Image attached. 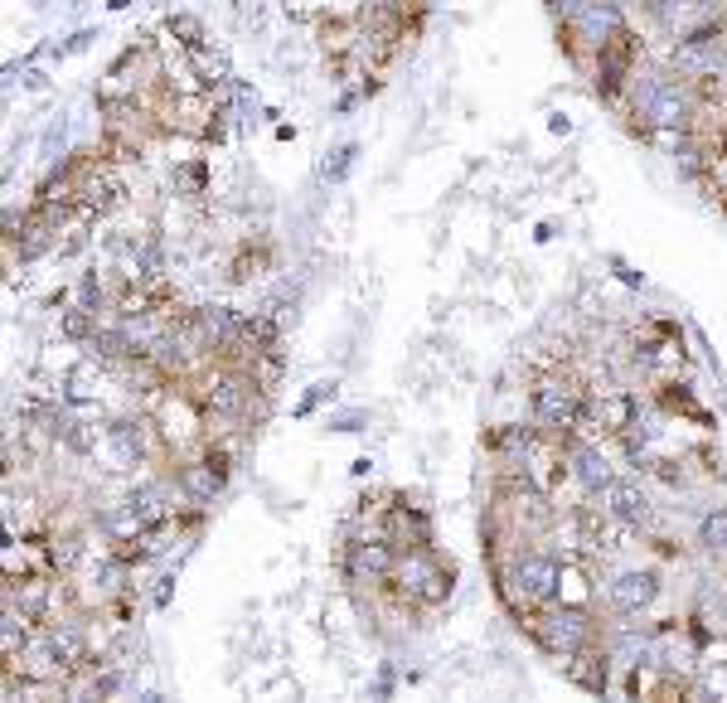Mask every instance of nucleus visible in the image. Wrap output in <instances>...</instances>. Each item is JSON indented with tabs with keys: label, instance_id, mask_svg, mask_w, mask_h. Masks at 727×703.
<instances>
[{
	"label": "nucleus",
	"instance_id": "2",
	"mask_svg": "<svg viewBox=\"0 0 727 703\" xmlns=\"http://www.w3.org/2000/svg\"><path fill=\"white\" fill-rule=\"evenodd\" d=\"M582 408H587V388L567 374H553L533 388V422L548 437H573L582 427Z\"/></svg>",
	"mask_w": 727,
	"mask_h": 703
},
{
	"label": "nucleus",
	"instance_id": "12",
	"mask_svg": "<svg viewBox=\"0 0 727 703\" xmlns=\"http://www.w3.org/2000/svg\"><path fill=\"white\" fill-rule=\"evenodd\" d=\"M49 567L54 573H73L78 563H83V539H78V534H63V539H49Z\"/></svg>",
	"mask_w": 727,
	"mask_h": 703
},
{
	"label": "nucleus",
	"instance_id": "7",
	"mask_svg": "<svg viewBox=\"0 0 727 703\" xmlns=\"http://www.w3.org/2000/svg\"><path fill=\"white\" fill-rule=\"evenodd\" d=\"M5 607H15L20 617H30L35 626H49V621H59V587L49 583V577H10L5 583Z\"/></svg>",
	"mask_w": 727,
	"mask_h": 703
},
{
	"label": "nucleus",
	"instance_id": "8",
	"mask_svg": "<svg viewBox=\"0 0 727 703\" xmlns=\"http://www.w3.org/2000/svg\"><path fill=\"white\" fill-rule=\"evenodd\" d=\"M563 466L587 495H601V490L617 481L611 466H607V456H601V446L587 442V437H563Z\"/></svg>",
	"mask_w": 727,
	"mask_h": 703
},
{
	"label": "nucleus",
	"instance_id": "6",
	"mask_svg": "<svg viewBox=\"0 0 727 703\" xmlns=\"http://www.w3.org/2000/svg\"><path fill=\"white\" fill-rule=\"evenodd\" d=\"M223 481H228V456L214 452V446H209L204 461H189V466L175 471V485H180V495L189 500V505H214Z\"/></svg>",
	"mask_w": 727,
	"mask_h": 703
},
{
	"label": "nucleus",
	"instance_id": "13",
	"mask_svg": "<svg viewBox=\"0 0 727 703\" xmlns=\"http://www.w3.org/2000/svg\"><path fill=\"white\" fill-rule=\"evenodd\" d=\"M699 543H703L708 553H727V505H718V509H708V515H703Z\"/></svg>",
	"mask_w": 727,
	"mask_h": 703
},
{
	"label": "nucleus",
	"instance_id": "14",
	"mask_svg": "<svg viewBox=\"0 0 727 703\" xmlns=\"http://www.w3.org/2000/svg\"><path fill=\"white\" fill-rule=\"evenodd\" d=\"M171 35L185 39V54H199V49H204V25H199V20H189V15H175V20H171Z\"/></svg>",
	"mask_w": 727,
	"mask_h": 703
},
{
	"label": "nucleus",
	"instance_id": "9",
	"mask_svg": "<svg viewBox=\"0 0 727 703\" xmlns=\"http://www.w3.org/2000/svg\"><path fill=\"white\" fill-rule=\"evenodd\" d=\"M607 597H611V607H617L621 617H641V611H650L655 597H659V573H655V567H631V573L611 577Z\"/></svg>",
	"mask_w": 727,
	"mask_h": 703
},
{
	"label": "nucleus",
	"instance_id": "3",
	"mask_svg": "<svg viewBox=\"0 0 727 703\" xmlns=\"http://www.w3.org/2000/svg\"><path fill=\"white\" fill-rule=\"evenodd\" d=\"M524 626H529L533 641H539L548 655H558V660H577L591 645V617L582 607H543V611H533Z\"/></svg>",
	"mask_w": 727,
	"mask_h": 703
},
{
	"label": "nucleus",
	"instance_id": "5",
	"mask_svg": "<svg viewBox=\"0 0 727 703\" xmlns=\"http://www.w3.org/2000/svg\"><path fill=\"white\" fill-rule=\"evenodd\" d=\"M398 543L388 539H360L344 549V573L354 577V583H394L398 573Z\"/></svg>",
	"mask_w": 727,
	"mask_h": 703
},
{
	"label": "nucleus",
	"instance_id": "10",
	"mask_svg": "<svg viewBox=\"0 0 727 703\" xmlns=\"http://www.w3.org/2000/svg\"><path fill=\"white\" fill-rule=\"evenodd\" d=\"M597 500H601V515L625 524V529H641V524L650 519V500H645L641 481H625V476H617V481L601 490Z\"/></svg>",
	"mask_w": 727,
	"mask_h": 703
},
{
	"label": "nucleus",
	"instance_id": "11",
	"mask_svg": "<svg viewBox=\"0 0 727 703\" xmlns=\"http://www.w3.org/2000/svg\"><path fill=\"white\" fill-rule=\"evenodd\" d=\"M103 442H107V452L117 456L121 471H137L145 461V422H137V418H117L103 432Z\"/></svg>",
	"mask_w": 727,
	"mask_h": 703
},
{
	"label": "nucleus",
	"instance_id": "4",
	"mask_svg": "<svg viewBox=\"0 0 727 703\" xmlns=\"http://www.w3.org/2000/svg\"><path fill=\"white\" fill-rule=\"evenodd\" d=\"M394 583L402 587L408 601L436 607V601H446V593H452V567H442V558H436L432 549H412V553L398 558Z\"/></svg>",
	"mask_w": 727,
	"mask_h": 703
},
{
	"label": "nucleus",
	"instance_id": "1",
	"mask_svg": "<svg viewBox=\"0 0 727 703\" xmlns=\"http://www.w3.org/2000/svg\"><path fill=\"white\" fill-rule=\"evenodd\" d=\"M563 593V563L553 553H519L500 573V597L514 607V617L529 621L533 611L553 607V597Z\"/></svg>",
	"mask_w": 727,
	"mask_h": 703
}]
</instances>
